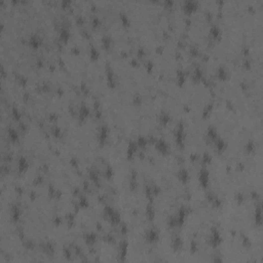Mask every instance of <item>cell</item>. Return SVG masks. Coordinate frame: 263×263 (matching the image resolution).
I'll return each mask as SVG.
<instances>
[{
	"instance_id": "obj_1",
	"label": "cell",
	"mask_w": 263,
	"mask_h": 263,
	"mask_svg": "<svg viewBox=\"0 0 263 263\" xmlns=\"http://www.w3.org/2000/svg\"><path fill=\"white\" fill-rule=\"evenodd\" d=\"M196 6H197V3L194 1H186L183 5V9L187 14H191L192 11H194L196 9Z\"/></svg>"
},
{
	"instance_id": "obj_2",
	"label": "cell",
	"mask_w": 263,
	"mask_h": 263,
	"mask_svg": "<svg viewBox=\"0 0 263 263\" xmlns=\"http://www.w3.org/2000/svg\"><path fill=\"white\" fill-rule=\"evenodd\" d=\"M208 180H209V174H208V172L205 171V170L201 171V173H200V175H199V181H200L201 185L204 186V187L207 186Z\"/></svg>"
},
{
	"instance_id": "obj_3",
	"label": "cell",
	"mask_w": 263,
	"mask_h": 263,
	"mask_svg": "<svg viewBox=\"0 0 263 263\" xmlns=\"http://www.w3.org/2000/svg\"><path fill=\"white\" fill-rule=\"evenodd\" d=\"M156 147H157V149H158L159 151H161V152H163V153H165L166 150H168V146H166V144H165L164 142H162V141H158V142H157Z\"/></svg>"
},
{
	"instance_id": "obj_4",
	"label": "cell",
	"mask_w": 263,
	"mask_h": 263,
	"mask_svg": "<svg viewBox=\"0 0 263 263\" xmlns=\"http://www.w3.org/2000/svg\"><path fill=\"white\" fill-rule=\"evenodd\" d=\"M19 169L21 172L25 171L27 169V160L25 158H21L20 159V164H19Z\"/></svg>"
},
{
	"instance_id": "obj_5",
	"label": "cell",
	"mask_w": 263,
	"mask_h": 263,
	"mask_svg": "<svg viewBox=\"0 0 263 263\" xmlns=\"http://www.w3.org/2000/svg\"><path fill=\"white\" fill-rule=\"evenodd\" d=\"M61 38L64 39V40H67V39L69 38V32H68V30H63V31L61 32Z\"/></svg>"
},
{
	"instance_id": "obj_6",
	"label": "cell",
	"mask_w": 263,
	"mask_h": 263,
	"mask_svg": "<svg viewBox=\"0 0 263 263\" xmlns=\"http://www.w3.org/2000/svg\"><path fill=\"white\" fill-rule=\"evenodd\" d=\"M211 35H212V36H213L214 38H216V37L218 36V35H219V30H218L216 27H214V28L211 30Z\"/></svg>"
},
{
	"instance_id": "obj_7",
	"label": "cell",
	"mask_w": 263,
	"mask_h": 263,
	"mask_svg": "<svg viewBox=\"0 0 263 263\" xmlns=\"http://www.w3.org/2000/svg\"><path fill=\"white\" fill-rule=\"evenodd\" d=\"M180 178H182L183 182H186V180H187V174H186V172H185V171H182V172H180Z\"/></svg>"
},
{
	"instance_id": "obj_8",
	"label": "cell",
	"mask_w": 263,
	"mask_h": 263,
	"mask_svg": "<svg viewBox=\"0 0 263 263\" xmlns=\"http://www.w3.org/2000/svg\"><path fill=\"white\" fill-rule=\"evenodd\" d=\"M9 136H10L11 138H13V140H14V141H15V140L18 138V136L15 134V130H13V129H11V130L9 132Z\"/></svg>"
}]
</instances>
